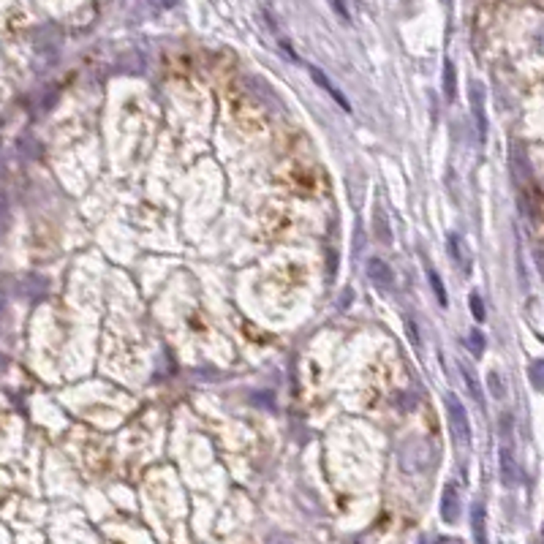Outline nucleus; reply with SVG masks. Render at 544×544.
I'll return each instance as SVG.
<instances>
[{
  "instance_id": "obj_1",
  "label": "nucleus",
  "mask_w": 544,
  "mask_h": 544,
  "mask_svg": "<svg viewBox=\"0 0 544 544\" xmlns=\"http://www.w3.org/2000/svg\"><path fill=\"white\" fill-rule=\"evenodd\" d=\"M501 427H503V444L498 447L501 482L506 487H514L520 482V468H517V457H514V444H512V416H503Z\"/></svg>"
},
{
  "instance_id": "obj_2",
  "label": "nucleus",
  "mask_w": 544,
  "mask_h": 544,
  "mask_svg": "<svg viewBox=\"0 0 544 544\" xmlns=\"http://www.w3.org/2000/svg\"><path fill=\"white\" fill-rule=\"evenodd\" d=\"M447 414H449V427H452L454 441H457L460 447H468V444H471V422H468L465 406L457 400L454 392L447 395Z\"/></svg>"
},
{
  "instance_id": "obj_3",
  "label": "nucleus",
  "mask_w": 544,
  "mask_h": 544,
  "mask_svg": "<svg viewBox=\"0 0 544 544\" xmlns=\"http://www.w3.org/2000/svg\"><path fill=\"white\" fill-rule=\"evenodd\" d=\"M367 278H370V283H373L378 291H392V289H395L392 267H387V262H381V259H370V262H367Z\"/></svg>"
},
{
  "instance_id": "obj_4",
  "label": "nucleus",
  "mask_w": 544,
  "mask_h": 544,
  "mask_svg": "<svg viewBox=\"0 0 544 544\" xmlns=\"http://www.w3.org/2000/svg\"><path fill=\"white\" fill-rule=\"evenodd\" d=\"M457 517H460V493H457V485L449 482L441 496V520L452 525V523H457Z\"/></svg>"
},
{
  "instance_id": "obj_5",
  "label": "nucleus",
  "mask_w": 544,
  "mask_h": 544,
  "mask_svg": "<svg viewBox=\"0 0 544 544\" xmlns=\"http://www.w3.org/2000/svg\"><path fill=\"white\" fill-rule=\"evenodd\" d=\"M308 71H311V77H313V82H316V85H318V88H321V90H327V93H329V95L335 98V104H338L340 109H346V112H351V104H349V98H346L343 93L338 90L335 85H332V79H329V77H324V71H321V68H316V66H311Z\"/></svg>"
},
{
  "instance_id": "obj_6",
  "label": "nucleus",
  "mask_w": 544,
  "mask_h": 544,
  "mask_svg": "<svg viewBox=\"0 0 544 544\" xmlns=\"http://www.w3.org/2000/svg\"><path fill=\"white\" fill-rule=\"evenodd\" d=\"M471 528H474V542H476V544H487V528H485V506H482V503H474V512H471Z\"/></svg>"
},
{
  "instance_id": "obj_7",
  "label": "nucleus",
  "mask_w": 544,
  "mask_h": 544,
  "mask_svg": "<svg viewBox=\"0 0 544 544\" xmlns=\"http://www.w3.org/2000/svg\"><path fill=\"white\" fill-rule=\"evenodd\" d=\"M471 106H474V117H476V128H479V136L487 134V120H485V109H482V88L474 85L471 90Z\"/></svg>"
},
{
  "instance_id": "obj_8",
  "label": "nucleus",
  "mask_w": 544,
  "mask_h": 544,
  "mask_svg": "<svg viewBox=\"0 0 544 544\" xmlns=\"http://www.w3.org/2000/svg\"><path fill=\"white\" fill-rule=\"evenodd\" d=\"M444 95H447V101H454V95H457V74H454L452 60L444 63Z\"/></svg>"
},
{
  "instance_id": "obj_9",
  "label": "nucleus",
  "mask_w": 544,
  "mask_h": 544,
  "mask_svg": "<svg viewBox=\"0 0 544 544\" xmlns=\"http://www.w3.org/2000/svg\"><path fill=\"white\" fill-rule=\"evenodd\" d=\"M460 370H463V378H465V384H468V389H471L474 400H476V403H482V389H479V381H476L474 370H471L465 362H460Z\"/></svg>"
},
{
  "instance_id": "obj_10",
  "label": "nucleus",
  "mask_w": 544,
  "mask_h": 544,
  "mask_svg": "<svg viewBox=\"0 0 544 544\" xmlns=\"http://www.w3.org/2000/svg\"><path fill=\"white\" fill-rule=\"evenodd\" d=\"M427 278H430V286H433V291H436V297H438V305H441V308H447V291H444L441 275L430 270V272H427Z\"/></svg>"
},
{
  "instance_id": "obj_11",
  "label": "nucleus",
  "mask_w": 544,
  "mask_h": 544,
  "mask_svg": "<svg viewBox=\"0 0 544 544\" xmlns=\"http://www.w3.org/2000/svg\"><path fill=\"white\" fill-rule=\"evenodd\" d=\"M487 387H490V395H493V398H498V400L506 395V387H503V381L498 378V373H496V370H490V373H487Z\"/></svg>"
},
{
  "instance_id": "obj_12",
  "label": "nucleus",
  "mask_w": 544,
  "mask_h": 544,
  "mask_svg": "<svg viewBox=\"0 0 544 544\" xmlns=\"http://www.w3.org/2000/svg\"><path fill=\"white\" fill-rule=\"evenodd\" d=\"M327 3L332 6V11H335V14H338V17H340L346 25L351 22V8H349V0H327Z\"/></svg>"
},
{
  "instance_id": "obj_13",
  "label": "nucleus",
  "mask_w": 544,
  "mask_h": 544,
  "mask_svg": "<svg viewBox=\"0 0 544 544\" xmlns=\"http://www.w3.org/2000/svg\"><path fill=\"white\" fill-rule=\"evenodd\" d=\"M468 302H471V313H474V318H476V321H485V302H482V297L474 291V294L468 297Z\"/></svg>"
},
{
  "instance_id": "obj_14",
  "label": "nucleus",
  "mask_w": 544,
  "mask_h": 544,
  "mask_svg": "<svg viewBox=\"0 0 544 544\" xmlns=\"http://www.w3.org/2000/svg\"><path fill=\"white\" fill-rule=\"evenodd\" d=\"M376 231H378V240H381V242H389V240H392V234L387 231V224H384V215H381V210L376 213Z\"/></svg>"
},
{
  "instance_id": "obj_15",
  "label": "nucleus",
  "mask_w": 544,
  "mask_h": 544,
  "mask_svg": "<svg viewBox=\"0 0 544 544\" xmlns=\"http://www.w3.org/2000/svg\"><path fill=\"white\" fill-rule=\"evenodd\" d=\"M468 346H471V351H474V354H482V349H485V338H482L479 332H471Z\"/></svg>"
},
{
  "instance_id": "obj_16",
  "label": "nucleus",
  "mask_w": 544,
  "mask_h": 544,
  "mask_svg": "<svg viewBox=\"0 0 544 544\" xmlns=\"http://www.w3.org/2000/svg\"><path fill=\"white\" fill-rule=\"evenodd\" d=\"M408 338H411V343H414V346H419V335H416V324H411V321H408Z\"/></svg>"
},
{
  "instance_id": "obj_17",
  "label": "nucleus",
  "mask_w": 544,
  "mask_h": 544,
  "mask_svg": "<svg viewBox=\"0 0 544 544\" xmlns=\"http://www.w3.org/2000/svg\"><path fill=\"white\" fill-rule=\"evenodd\" d=\"M436 544H463L460 539H452V536H441V539H436Z\"/></svg>"
},
{
  "instance_id": "obj_18",
  "label": "nucleus",
  "mask_w": 544,
  "mask_h": 544,
  "mask_svg": "<svg viewBox=\"0 0 544 544\" xmlns=\"http://www.w3.org/2000/svg\"><path fill=\"white\" fill-rule=\"evenodd\" d=\"M6 224V204H3V199H0V229Z\"/></svg>"
},
{
  "instance_id": "obj_19",
  "label": "nucleus",
  "mask_w": 544,
  "mask_h": 544,
  "mask_svg": "<svg viewBox=\"0 0 544 544\" xmlns=\"http://www.w3.org/2000/svg\"><path fill=\"white\" fill-rule=\"evenodd\" d=\"M175 3H180V0H164V6H175Z\"/></svg>"
}]
</instances>
